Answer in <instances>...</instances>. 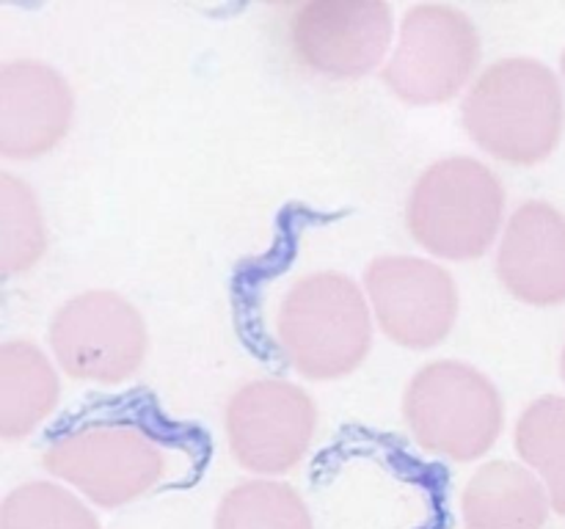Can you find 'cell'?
<instances>
[{
  "label": "cell",
  "mask_w": 565,
  "mask_h": 529,
  "mask_svg": "<svg viewBox=\"0 0 565 529\" xmlns=\"http://www.w3.org/2000/svg\"><path fill=\"white\" fill-rule=\"evenodd\" d=\"M47 251V226L36 193L25 180L0 174V270L3 276L28 273Z\"/></svg>",
  "instance_id": "obj_17"
},
{
  "label": "cell",
  "mask_w": 565,
  "mask_h": 529,
  "mask_svg": "<svg viewBox=\"0 0 565 529\" xmlns=\"http://www.w3.org/2000/svg\"><path fill=\"white\" fill-rule=\"evenodd\" d=\"M75 114L70 83L36 58H17L0 69V154L36 160L66 138Z\"/></svg>",
  "instance_id": "obj_11"
},
{
  "label": "cell",
  "mask_w": 565,
  "mask_h": 529,
  "mask_svg": "<svg viewBox=\"0 0 565 529\" xmlns=\"http://www.w3.org/2000/svg\"><path fill=\"white\" fill-rule=\"evenodd\" d=\"M497 276L527 306L565 303V215L550 202H524L497 246Z\"/></svg>",
  "instance_id": "obj_12"
},
{
  "label": "cell",
  "mask_w": 565,
  "mask_h": 529,
  "mask_svg": "<svg viewBox=\"0 0 565 529\" xmlns=\"http://www.w3.org/2000/svg\"><path fill=\"white\" fill-rule=\"evenodd\" d=\"M213 529H315V521L292 485L257 477L226 490Z\"/></svg>",
  "instance_id": "obj_16"
},
{
  "label": "cell",
  "mask_w": 565,
  "mask_h": 529,
  "mask_svg": "<svg viewBox=\"0 0 565 529\" xmlns=\"http://www.w3.org/2000/svg\"><path fill=\"white\" fill-rule=\"evenodd\" d=\"M147 323L127 298L88 290L61 303L50 320V347L72 380L116 386L130 380L147 358Z\"/></svg>",
  "instance_id": "obj_7"
},
{
  "label": "cell",
  "mask_w": 565,
  "mask_h": 529,
  "mask_svg": "<svg viewBox=\"0 0 565 529\" xmlns=\"http://www.w3.org/2000/svg\"><path fill=\"white\" fill-rule=\"evenodd\" d=\"M276 339L303 378H345L373 345V309L351 276L334 270L309 273L281 298Z\"/></svg>",
  "instance_id": "obj_2"
},
{
  "label": "cell",
  "mask_w": 565,
  "mask_h": 529,
  "mask_svg": "<svg viewBox=\"0 0 565 529\" xmlns=\"http://www.w3.org/2000/svg\"><path fill=\"white\" fill-rule=\"evenodd\" d=\"M513 444L524 466L544 483L552 510L565 516V397L530 402L516 419Z\"/></svg>",
  "instance_id": "obj_15"
},
{
  "label": "cell",
  "mask_w": 565,
  "mask_h": 529,
  "mask_svg": "<svg viewBox=\"0 0 565 529\" xmlns=\"http://www.w3.org/2000/svg\"><path fill=\"white\" fill-rule=\"evenodd\" d=\"M224 428L232 457L246 472L276 477L307 457L318 430V408L307 389L290 380H252L232 395Z\"/></svg>",
  "instance_id": "obj_8"
},
{
  "label": "cell",
  "mask_w": 565,
  "mask_h": 529,
  "mask_svg": "<svg viewBox=\"0 0 565 529\" xmlns=\"http://www.w3.org/2000/svg\"><path fill=\"white\" fill-rule=\"evenodd\" d=\"M561 373H563V380H565V345H563V356H561Z\"/></svg>",
  "instance_id": "obj_19"
},
{
  "label": "cell",
  "mask_w": 565,
  "mask_h": 529,
  "mask_svg": "<svg viewBox=\"0 0 565 529\" xmlns=\"http://www.w3.org/2000/svg\"><path fill=\"white\" fill-rule=\"evenodd\" d=\"M0 529H103V523L70 488L31 479L6 494Z\"/></svg>",
  "instance_id": "obj_18"
},
{
  "label": "cell",
  "mask_w": 565,
  "mask_h": 529,
  "mask_svg": "<svg viewBox=\"0 0 565 529\" xmlns=\"http://www.w3.org/2000/svg\"><path fill=\"white\" fill-rule=\"evenodd\" d=\"M461 121L478 149L500 163H544L565 130L561 77L539 58L494 61L469 86Z\"/></svg>",
  "instance_id": "obj_1"
},
{
  "label": "cell",
  "mask_w": 565,
  "mask_h": 529,
  "mask_svg": "<svg viewBox=\"0 0 565 529\" xmlns=\"http://www.w3.org/2000/svg\"><path fill=\"white\" fill-rule=\"evenodd\" d=\"M552 501L524 463L489 461L461 494L463 529H546Z\"/></svg>",
  "instance_id": "obj_13"
},
{
  "label": "cell",
  "mask_w": 565,
  "mask_h": 529,
  "mask_svg": "<svg viewBox=\"0 0 565 529\" xmlns=\"http://www.w3.org/2000/svg\"><path fill=\"white\" fill-rule=\"evenodd\" d=\"M505 220V187L486 163L463 154L436 160L419 174L406 202L414 242L450 262L480 259Z\"/></svg>",
  "instance_id": "obj_3"
},
{
  "label": "cell",
  "mask_w": 565,
  "mask_h": 529,
  "mask_svg": "<svg viewBox=\"0 0 565 529\" xmlns=\"http://www.w3.org/2000/svg\"><path fill=\"white\" fill-rule=\"evenodd\" d=\"M403 419L419 450L472 463L497 444L505 408L489 375L472 364L441 358L419 367L408 380Z\"/></svg>",
  "instance_id": "obj_4"
},
{
  "label": "cell",
  "mask_w": 565,
  "mask_h": 529,
  "mask_svg": "<svg viewBox=\"0 0 565 529\" xmlns=\"http://www.w3.org/2000/svg\"><path fill=\"white\" fill-rule=\"evenodd\" d=\"M480 33L469 14L450 3H419L403 14L397 44L381 77L406 105H441L475 83Z\"/></svg>",
  "instance_id": "obj_5"
},
{
  "label": "cell",
  "mask_w": 565,
  "mask_h": 529,
  "mask_svg": "<svg viewBox=\"0 0 565 529\" xmlns=\"http://www.w3.org/2000/svg\"><path fill=\"white\" fill-rule=\"evenodd\" d=\"M42 466L99 507L141 499L166 474V457L141 428L92 422L50 441Z\"/></svg>",
  "instance_id": "obj_6"
},
{
  "label": "cell",
  "mask_w": 565,
  "mask_h": 529,
  "mask_svg": "<svg viewBox=\"0 0 565 529\" xmlns=\"http://www.w3.org/2000/svg\"><path fill=\"white\" fill-rule=\"evenodd\" d=\"M364 295L379 328L408 350L441 345L461 306L450 270L408 253L375 257L364 270Z\"/></svg>",
  "instance_id": "obj_9"
},
{
  "label": "cell",
  "mask_w": 565,
  "mask_h": 529,
  "mask_svg": "<svg viewBox=\"0 0 565 529\" xmlns=\"http://www.w3.org/2000/svg\"><path fill=\"white\" fill-rule=\"evenodd\" d=\"M395 11L384 0H315L290 20L296 58L318 75L356 80L392 53Z\"/></svg>",
  "instance_id": "obj_10"
},
{
  "label": "cell",
  "mask_w": 565,
  "mask_h": 529,
  "mask_svg": "<svg viewBox=\"0 0 565 529\" xmlns=\"http://www.w3.org/2000/svg\"><path fill=\"white\" fill-rule=\"evenodd\" d=\"M61 384L50 358L28 339L0 345V435H31L58 406Z\"/></svg>",
  "instance_id": "obj_14"
},
{
  "label": "cell",
  "mask_w": 565,
  "mask_h": 529,
  "mask_svg": "<svg viewBox=\"0 0 565 529\" xmlns=\"http://www.w3.org/2000/svg\"><path fill=\"white\" fill-rule=\"evenodd\" d=\"M561 72H563V80H565V50H563V55H561Z\"/></svg>",
  "instance_id": "obj_20"
}]
</instances>
